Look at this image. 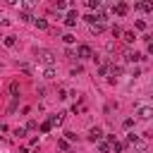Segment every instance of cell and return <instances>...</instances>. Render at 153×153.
<instances>
[{"label": "cell", "instance_id": "cell-22", "mask_svg": "<svg viewBox=\"0 0 153 153\" xmlns=\"http://www.w3.org/2000/svg\"><path fill=\"white\" fill-rule=\"evenodd\" d=\"M50 127H53L50 122H43V124H41V131H43V134H48V131H50Z\"/></svg>", "mask_w": 153, "mask_h": 153}, {"label": "cell", "instance_id": "cell-15", "mask_svg": "<svg viewBox=\"0 0 153 153\" xmlns=\"http://www.w3.org/2000/svg\"><path fill=\"white\" fill-rule=\"evenodd\" d=\"M122 38H124V41H127V43H131V41H134V38H136V36H134V33H131V31H124V33H122Z\"/></svg>", "mask_w": 153, "mask_h": 153}, {"label": "cell", "instance_id": "cell-24", "mask_svg": "<svg viewBox=\"0 0 153 153\" xmlns=\"http://www.w3.org/2000/svg\"><path fill=\"white\" fill-rule=\"evenodd\" d=\"M108 69H110V67H108V65H103V67L98 69V74H100V76H105V74H108Z\"/></svg>", "mask_w": 153, "mask_h": 153}, {"label": "cell", "instance_id": "cell-11", "mask_svg": "<svg viewBox=\"0 0 153 153\" xmlns=\"http://www.w3.org/2000/svg\"><path fill=\"white\" fill-rule=\"evenodd\" d=\"M139 60H141L139 53H127V62H139Z\"/></svg>", "mask_w": 153, "mask_h": 153}, {"label": "cell", "instance_id": "cell-25", "mask_svg": "<svg viewBox=\"0 0 153 153\" xmlns=\"http://www.w3.org/2000/svg\"><path fill=\"white\" fill-rule=\"evenodd\" d=\"M122 124H124V129H129V127H131V124H134V120H131V117H127V120H124V122H122Z\"/></svg>", "mask_w": 153, "mask_h": 153}, {"label": "cell", "instance_id": "cell-27", "mask_svg": "<svg viewBox=\"0 0 153 153\" xmlns=\"http://www.w3.org/2000/svg\"><path fill=\"white\" fill-rule=\"evenodd\" d=\"M148 53H151V55H153V41H151V43H148Z\"/></svg>", "mask_w": 153, "mask_h": 153}, {"label": "cell", "instance_id": "cell-19", "mask_svg": "<svg viewBox=\"0 0 153 153\" xmlns=\"http://www.w3.org/2000/svg\"><path fill=\"white\" fill-rule=\"evenodd\" d=\"M19 19H22V22H31V19H33V17H31V14H29V12H22V14H19Z\"/></svg>", "mask_w": 153, "mask_h": 153}, {"label": "cell", "instance_id": "cell-14", "mask_svg": "<svg viewBox=\"0 0 153 153\" xmlns=\"http://www.w3.org/2000/svg\"><path fill=\"white\" fill-rule=\"evenodd\" d=\"M55 10H57V12H65V10H67V2L57 0V2H55Z\"/></svg>", "mask_w": 153, "mask_h": 153}, {"label": "cell", "instance_id": "cell-2", "mask_svg": "<svg viewBox=\"0 0 153 153\" xmlns=\"http://www.w3.org/2000/svg\"><path fill=\"white\" fill-rule=\"evenodd\" d=\"M136 117L139 120H151L153 117V105H139L136 108Z\"/></svg>", "mask_w": 153, "mask_h": 153}, {"label": "cell", "instance_id": "cell-7", "mask_svg": "<svg viewBox=\"0 0 153 153\" xmlns=\"http://www.w3.org/2000/svg\"><path fill=\"white\" fill-rule=\"evenodd\" d=\"M100 136H103V131H100V127H93V129L88 131V139H91V141H98Z\"/></svg>", "mask_w": 153, "mask_h": 153}, {"label": "cell", "instance_id": "cell-17", "mask_svg": "<svg viewBox=\"0 0 153 153\" xmlns=\"http://www.w3.org/2000/svg\"><path fill=\"white\" fill-rule=\"evenodd\" d=\"M48 122H50V124H60V122H62V115H50Z\"/></svg>", "mask_w": 153, "mask_h": 153}, {"label": "cell", "instance_id": "cell-18", "mask_svg": "<svg viewBox=\"0 0 153 153\" xmlns=\"http://www.w3.org/2000/svg\"><path fill=\"white\" fill-rule=\"evenodd\" d=\"M33 22H36L38 29H48V22H45V19H33Z\"/></svg>", "mask_w": 153, "mask_h": 153}, {"label": "cell", "instance_id": "cell-5", "mask_svg": "<svg viewBox=\"0 0 153 153\" xmlns=\"http://www.w3.org/2000/svg\"><path fill=\"white\" fill-rule=\"evenodd\" d=\"M112 12H115V14H120V17H124V14L129 12V5H127V2H117V5L112 7Z\"/></svg>", "mask_w": 153, "mask_h": 153}, {"label": "cell", "instance_id": "cell-28", "mask_svg": "<svg viewBox=\"0 0 153 153\" xmlns=\"http://www.w3.org/2000/svg\"><path fill=\"white\" fill-rule=\"evenodd\" d=\"M151 105H153V103H151Z\"/></svg>", "mask_w": 153, "mask_h": 153}, {"label": "cell", "instance_id": "cell-10", "mask_svg": "<svg viewBox=\"0 0 153 153\" xmlns=\"http://www.w3.org/2000/svg\"><path fill=\"white\" fill-rule=\"evenodd\" d=\"M86 7H88V10H100V0H88Z\"/></svg>", "mask_w": 153, "mask_h": 153}, {"label": "cell", "instance_id": "cell-13", "mask_svg": "<svg viewBox=\"0 0 153 153\" xmlns=\"http://www.w3.org/2000/svg\"><path fill=\"white\" fill-rule=\"evenodd\" d=\"M98 151H100V153H110V143L100 141V143H98Z\"/></svg>", "mask_w": 153, "mask_h": 153}, {"label": "cell", "instance_id": "cell-1", "mask_svg": "<svg viewBox=\"0 0 153 153\" xmlns=\"http://www.w3.org/2000/svg\"><path fill=\"white\" fill-rule=\"evenodd\" d=\"M36 60L48 65V67H55V55L48 50V48H36Z\"/></svg>", "mask_w": 153, "mask_h": 153}, {"label": "cell", "instance_id": "cell-4", "mask_svg": "<svg viewBox=\"0 0 153 153\" xmlns=\"http://www.w3.org/2000/svg\"><path fill=\"white\" fill-rule=\"evenodd\" d=\"M76 55H79L81 60H91V57H93V50H91V45H79V48H76Z\"/></svg>", "mask_w": 153, "mask_h": 153}, {"label": "cell", "instance_id": "cell-21", "mask_svg": "<svg viewBox=\"0 0 153 153\" xmlns=\"http://www.w3.org/2000/svg\"><path fill=\"white\" fill-rule=\"evenodd\" d=\"M10 91L17 96V93H19V84H17V81H12V84H10Z\"/></svg>", "mask_w": 153, "mask_h": 153}, {"label": "cell", "instance_id": "cell-3", "mask_svg": "<svg viewBox=\"0 0 153 153\" xmlns=\"http://www.w3.org/2000/svg\"><path fill=\"white\" fill-rule=\"evenodd\" d=\"M127 141H129V143H134V146H136V148L143 153V148H146V141H143L139 134H127Z\"/></svg>", "mask_w": 153, "mask_h": 153}, {"label": "cell", "instance_id": "cell-12", "mask_svg": "<svg viewBox=\"0 0 153 153\" xmlns=\"http://www.w3.org/2000/svg\"><path fill=\"white\" fill-rule=\"evenodd\" d=\"M43 76H45V79H53V76H55V67H45Z\"/></svg>", "mask_w": 153, "mask_h": 153}, {"label": "cell", "instance_id": "cell-9", "mask_svg": "<svg viewBox=\"0 0 153 153\" xmlns=\"http://www.w3.org/2000/svg\"><path fill=\"white\" fill-rule=\"evenodd\" d=\"M103 29H105V24H100V22L91 24V31H93V33H103Z\"/></svg>", "mask_w": 153, "mask_h": 153}, {"label": "cell", "instance_id": "cell-8", "mask_svg": "<svg viewBox=\"0 0 153 153\" xmlns=\"http://www.w3.org/2000/svg\"><path fill=\"white\" fill-rule=\"evenodd\" d=\"M136 7H139V10H143V12H153V2H139Z\"/></svg>", "mask_w": 153, "mask_h": 153}, {"label": "cell", "instance_id": "cell-6", "mask_svg": "<svg viewBox=\"0 0 153 153\" xmlns=\"http://www.w3.org/2000/svg\"><path fill=\"white\" fill-rule=\"evenodd\" d=\"M76 19H79V17H76V12H74V10H69V12H67V17H65V24H67V26H74V24H76Z\"/></svg>", "mask_w": 153, "mask_h": 153}, {"label": "cell", "instance_id": "cell-26", "mask_svg": "<svg viewBox=\"0 0 153 153\" xmlns=\"http://www.w3.org/2000/svg\"><path fill=\"white\" fill-rule=\"evenodd\" d=\"M136 29H141V31H143V29H146V22H143V19H139V22H136Z\"/></svg>", "mask_w": 153, "mask_h": 153}, {"label": "cell", "instance_id": "cell-16", "mask_svg": "<svg viewBox=\"0 0 153 153\" xmlns=\"http://www.w3.org/2000/svg\"><path fill=\"white\" fill-rule=\"evenodd\" d=\"M14 43H17V38H14V36H5V45H7V48H12Z\"/></svg>", "mask_w": 153, "mask_h": 153}, {"label": "cell", "instance_id": "cell-20", "mask_svg": "<svg viewBox=\"0 0 153 153\" xmlns=\"http://www.w3.org/2000/svg\"><path fill=\"white\" fill-rule=\"evenodd\" d=\"M62 41H65V43H74V41H76V38H74V36H72V33H65V36H62Z\"/></svg>", "mask_w": 153, "mask_h": 153}, {"label": "cell", "instance_id": "cell-23", "mask_svg": "<svg viewBox=\"0 0 153 153\" xmlns=\"http://www.w3.org/2000/svg\"><path fill=\"white\" fill-rule=\"evenodd\" d=\"M112 148H115V151L120 153V151H124V143H120V141H115V143H112Z\"/></svg>", "mask_w": 153, "mask_h": 153}]
</instances>
